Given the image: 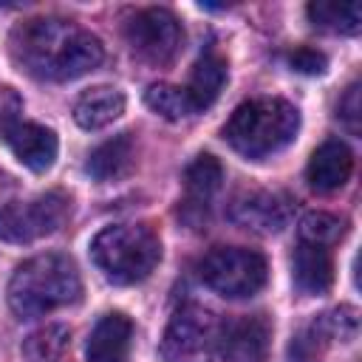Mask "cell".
Listing matches in <instances>:
<instances>
[{
  "label": "cell",
  "instance_id": "6da1fadb",
  "mask_svg": "<svg viewBox=\"0 0 362 362\" xmlns=\"http://www.w3.org/2000/svg\"><path fill=\"white\" fill-rule=\"evenodd\" d=\"M8 54L23 74L40 82H68L99 68L105 45L74 20L31 17L11 28Z\"/></svg>",
  "mask_w": 362,
  "mask_h": 362
},
{
  "label": "cell",
  "instance_id": "7a4b0ae2",
  "mask_svg": "<svg viewBox=\"0 0 362 362\" xmlns=\"http://www.w3.org/2000/svg\"><path fill=\"white\" fill-rule=\"evenodd\" d=\"M82 280L76 263L62 252H45L17 266L8 280V305L17 317H42L76 303Z\"/></svg>",
  "mask_w": 362,
  "mask_h": 362
},
{
  "label": "cell",
  "instance_id": "3957f363",
  "mask_svg": "<svg viewBox=\"0 0 362 362\" xmlns=\"http://www.w3.org/2000/svg\"><path fill=\"white\" fill-rule=\"evenodd\" d=\"M300 130V110L286 99H249L232 110L223 124L226 144L243 158H266L294 141Z\"/></svg>",
  "mask_w": 362,
  "mask_h": 362
},
{
  "label": "cell",
  "instance_id": "277c9868",
  "mask_svg": "<svg viewBox=\"0 0 362 362\" xmlns=\"http://www.w3.org/2000/svg\"><path fill=\"white\" fill-rule=\"evenodd\" d=\"M96 269L119 286L144 280L161 260V240L144 223H113L90 240Z\"/></svg>",
  "mask_w": 362,
  "mask_h": 362
},
{
  "label": "cell",
  "instance_id": "5b68a950",
  "mask_svg": "<svg viewBox=\"0 0 362 362\" xmlns=\"http://www.w3.org/2000/svg\"><path fill=\"white\" fill-rule=\"evenodd\" d=\"M223 320L204 305H181L161 337L164 362H221Z\"/></svg>",
  "mask_w": 362,
  "mask_h": 362
},
{
  "label": "cell",
  "instance_id": "8992f818",
  "mask_svg": "<svg viewBox=\"0 0 362 362\" xmlns=\"http://www.w3.org/2000/svg\"><path fill=\"white\" fill-rule=\"evenodd\" d=\"M198 277L218 294L240 300L252 297L266 286V257L243 246H215L198 263Z\"/></svg>",
  "mask_w": 362,
  "mask_h": 362
},
{
  "label": "cell",
  "instance_id": "52a82bcc",
  "mask_svg": "<svg viewBox=\"0 0 362 362\" xmlns=\"http://www.w3.org/2000/svg\"><path fill=\"white\" fill-rule=\"evenodd\" d=\"M71 201L65 192H45L28 201L0 204V240L6 243H31L62 226L68 218Z\"/></svg>",
  "mask_w": 362,
  "mask_h": 362
},
{
  "label": "cell",
  "instance_id": "ba28073f",
  "mask_svg": "<svg viewBox=\"0 0 362 362\" xmlns=\"http://www.w3.org/2000/svg\"><path fill=\"white\" fill-rule=\"evenodd\" d=\"M124 40L136 57L153 65H170L184 42V28L178 17L167 8L150 6L139 8L124 20Z\"/></svg>",
  "mask_w": 362,
  "mask_h": 362
},
{
  "label": "cell",
  "instance_id": "9c48e42d",
  "mask_svg": "<svg viewBox=\"0 0 362 362\" xmlns=\"http://www.w3.org/2000/svg\"><path fill=\"white\" fill-rule=\"evenodd\" d=\"M291 198L283 192H269V189H252L238 195L229 204V218L232 223L260 232V235H274L288 226L291 221Z\"/></svg>",
  "mask_w": 362,
  "mask_h": 362
},
{
  "label": "cell",
  "instance_id": "30bf717a",
  "mask_svg": "<svg viewBox=\"0 0 362 362\" xmlns=\"http://www.w3.org/2000/svg\"><path fill=\"white\" fill-rule=\"evenodd\" d=\"M223 184V167L215 156L209 153H201L195 156L187 170H184V204L178 206V215L195 226L206 218V209H209V201L212 195L221 189Z\"/></svg>",
  "mask_w": 362,
  "mask_h": 362
},
{
  "label": "cell",
  "instance_id": "8fae6325",
  "mask_svg": "<svg viewBox=\"0 0 362 362\" xmlns=\"http://www.w3.org/2000/svg\"><path fill=\"white\" fill-rule=\"evenodd\" d=\"M269 320L263 314H249L223 322L221 362H266L269 356Z\"/></svg>",
  "mask_w": 362,
  "mask_h": 362
},
{
  "label": "cell",
  "instance_id": "7c38bea8",
  "mask_svg": "<svg viewBox=\"0 0 362 362\" xmlns=\"http://www.w3.org/2000/svg\"><path fill=\"white\" fill-rule=\"evenodd\" d=\"M3 141L8 144L14 158L34 173H45L57 161L59 141H57V133L51 127H42L34 122H20L3 136Z\"/></svg>",
  "mask_w": 362,
  "mask_h": 362
},
{
  "label": "cell",
  "instance_id": "4fadbf2b",
  "mask_svg": "<svg viewBox=\"0 0 362 362\" xmlns=\"http://www.w3.org/2000/svg\"><path fill=\"white\" fill-rule=\"evenodd\" d=\"M351 170H354V156L348 144L339 139H328L311 153L305 178H308V187L317 192H337L351 178Z\"/></svg>",
  "mask_w": 362,
  "mask_h": 362
},
{
  "label": "cell",
  "instance_id": "5bb4252c",
  "mask_svg": "<svg viewBox=\"0 0 362 362\" xmlns=\"http://www.w3.org/2000/svg\"><path fill=\"white\" fill-rule=\"evenodd\" d=\"M130 337H133V322L127 314L110 311L99 317V322L90 328L85 342L88 362H124L130 351Z\"/></svg>",
  "mask_w": 362,
  "mask_h": 362
},
{
  "label": "cell",
  "instance_id": "9a60e30c",
  "mask_svg": "<svg viewBox=\"0 0 362 362\" xmlns=\"http://www.w3.org/2000/svg\"><path fill=\"white\" fill-rule=\"evenodd\" d=\"M124 113V93L113 85H96L79 93L74 102V119L85 130H99Z\"/></svg>",
  "mask_w": 362,
  "mask_h": 362
},
{
  "label": "cell",
  "instance_id": "2e32d148",
  "mask_svg": "<svg viewBox=\"0 0 362 362\" xmlns=\"http://www.w3.org/2000/svg\"><path fill=\"white\" fill-rule=\"evenodd\" d=\"M291 274L294 286L305 294H325L334 283V263L328 249L311 246V243H297L294 257H291Z\"/></svg>",
  "mask_w": 362,
  "mask_h": 362
},
{
  "label": "cell",
  "instance_id": "e0dca14e",
  "mask_svg": "<svg viewBox=\"0 0 362 362\" xmlns=\"http://www.w3.org/2000/svg\"><path fill=\"white\" fill-rule=\"evenodd\" d=\"M133 158H136L133 133H119V136H113V139H107L90 150L85 170L93 181H116V178L130 173Z\"/></svg>",
  "mask_w": 362,
  "mask_h": 362
},
{
  "label": "cell",
  "instance_id": "ac0fdd59",
  "mask_svg": "<svg viewBox=\"0 0 362 362\" xmlns=\"http://www.w3.org/2000/svg\"><path fill=\"white\" fill-rule=\"evenodd\" d=\"M223 82H226V59H223L221 54H215V51L204 54V57L192 65L189 85H187V93H189L195 110L209 107V105L218 99Z\"/></svg>",
  "mask_w": 362,
  "mask_h": 362
},
{
  "label": "cell",
  "instance_id": "d6986e66",
  "mask_svg": "<svg viewBox=\"0 0 362 362\" xmlns=\"http://www.w3.org/2000/svg\"><path fill=\"white\" fill-rule=\"evenodd\" d=\"M305 11L317 28H325L334 34H356L362 23V6L356 0H348V3L317 0V3H308Z\"/></svg>",
  "mask_w": 362,
  "mask_h": 362
},
{
  "label": "cell",
  "instance_id": "ffe728a7",
  "mask_svg": "<svg viewBox=\"0 0 362 362\" xmlns=\"http://www.w3.org/2000/svg\"><path fill=\"white\" fill-rule=\"evenodd\" d=\"M144 102H147L150 110H156L158 116H164L170 122H178V119H187V116L198 113L195 105H192V99H189V93H187V88L173 85V82H156V85H150L144 90Z\"/></svg>",
  "mask_w": 362,
  "mask_h": 362
},
{
  "label": "cell",
  "instance_id": "44dd1931",
  "mask_svg": "<svg viewBox=\"0 0 362 362\" xmlns=\"http://www.w3.org/2000/svg\"><path fill=\"white\" fill-rule=\"evenodd\" d=\"M345 235V218H337L331 212H308L300 221V240L311 246H334Z\"/></svg>",
  "mask_w": 362,
  "mask_h": 362
},
{
  "label": "cell",
  "instance_id": "7402d4cb",
  "mask_svg": "<svg viewBox=\"0 0 362 362\" xmlns=\"http://www.w3.org/2000/svg\"><path fill=\"white\" fill-rule=\"evenodd\" d=\"M331 337L325 334L320 317H314L308 325H303L288 345V362H320L325 348H328Z\"/></svg>",
  "mask_w": 362,
  "mask_h": 362
},
{
  "label": "cell",
  "instance_id": "603a6c76",
  "mask_svg": "<svg viewBox=\"0 0 362 362\" xmlns=\"http://www.w3.org/2000/svg\"><path fill=\"white\" fill-rule=\"evenodd\" d=\"M65 345H68V328H62V325H48V328H42V331L31 334V337L25 339L23 351H25V356H28L31 362H48V359L59 356Z\"/></svg>",
  "mask_w": 362,
  "mask_h": 362
},
{
  "label": "cell",
  "instance_id": "cb8c5ba5",
  "mask_svg": "<svg viewBox=\"0 0 362 362\" xmlns=\"http://www.w3.org/2000/svg\"><path fill=\"white\" fill-rule=\"evenodd\" d=\"M320 322H322L325 334L331 337V342H334V339L348 342V339H354L356 331H359V311H356L354 305H339V308H331V311L320 314Z\"/></svg>",
  "mask_w": 362,
  "mask_h": 362
},
{
  "label": "cell",
  "instance_id": "d4e9b609",
  "mask_svg": "<svg viewBox=\"0 0 362 362\" xmlns=\"http://www.w3.org/2000/svg\"><path fill=\"white\" fill-rule=\"evenodd\" d=\"M20 113H23V99H20V93H17L11 85H0V139H3L14 124L23 122Z\"/></svg>",
  "mask_w": 362,
  "mask_h": 362
},
{
  "label": "cell",
  "instance_id": "484cf974",
  "mask_svg": "<svg viewBox=\"0 0 362 362\" xmlns=\"http://www.w3.org/2000/svg\"><path fill=\"white\" fill-rule=\"evenodd\" d=\"M337 116L348 124V130H359V119H362V102H359V82H351L342 93V99L337 102Z\"/></svg>",
  "mask_w": 362,
  "mask_h": 362
},
{
  "label": "cell",
  "instance_id": "4316f807",
  "mask_svg": "<svg viewBox=\"0 0 362 362\" xmlns=\"http://www.w3.org/2000/svg\"><path fill=\"white\" fill-rule=\"evenodd\" d=\"M288 65L294 71H300V74H311L314 76V74H322L325 71L328 59H325V54H320L314 48H297V51L288 54Z\"/></svg>",
  "mask_w": 362,
  "mask_h": 362
}]
</instances>
